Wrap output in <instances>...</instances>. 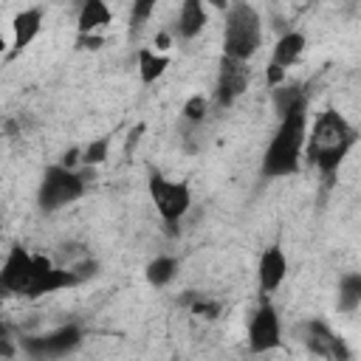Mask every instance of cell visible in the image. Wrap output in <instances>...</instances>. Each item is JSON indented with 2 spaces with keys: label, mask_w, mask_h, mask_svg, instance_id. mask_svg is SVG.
<instances>
[{
  "label": "cell",
  "mask_w": 361,
  "mask_h": 361,
  "mask_svg": "<svg viewBox=\"0 0 361 361\" xmlns=\"http://www.w3.org/2000/svg\"><path fill=\"white\" fill-rule=\"evenodd\" d=\"M206 25V0H183L175 31L180 39H195Z\"/></svg>",
  "instance_id": "14"
},
{
  "label": "cell",
  "mask_w": 361,
  "mask_h": 361,
  "mask_svg": "<svg viewBox=\"0 0 361 361\" xmlns=\"http://www.w3.org/2000/svg\"><path fill=\"white\" fill-rule=\"evenodd\" d=\"M279 341H282L279 313L268 302V296H262V305L257 307V313L248 322V350L251 353H268V350L279 347Z\"/></svg>",
  "instance_id": "6"
},
{
  "label": "cell",
  "mask_w": 361,
  "mask_h": 361,
  "mask_svg": "<svg viewBox=\"0 0 361 361\" xmlns=\"http://www.w3.org/2000/svg\"><path fill=\"white\" fill-rule=\"evenodd\" d=\"M361 305V274H344L338 279V310L341 313H355Z\"/></svg>",
  "instance_id": "19"
},
{
  "label": "cell",
  "mask_w": 361,
  "mask_h": 361,
  "mask_svg": "<svg viewBox=\"0 0 361 361\" xmlns=\"http://www.w3.org/2000/svg\"><path fill=\"white\" fill-rule=\"evenodd\" d=\"M107 149H110V138H107V135L90 141L87 147H82V164L90 166V169L99 166V164H104V161H107Z\"/></svg>",
  "instance_id": "22"
},
{
  "label": "cell",
  "mask_w": 361,
  "mask_h": 361,
  "mask_svg": "<svg viewBox=\"0 0 361 361\" xmlns=\"http://www.w3.org/2000/svg\"><path fill=\"white\" fill-rule=\"evenodd\" d=\"M82 279L71 268L54 265L45 254H34V276H31V285H28L25 296L37 299V296H45V293H54V290H62V288H73Z\"/></svg>",
  "instance_id": "7"
},
{
  "label": "cell",
  "mask_w": 361,
  "mask_h": 361,
  "mask_svg": "<svg viewBox=\"0 0 361 361\" xmlns=\"http://www.w3.org/2000/svg\"><path fill=\"white\" fill-rule=\"evenodd\" d=\"M307 135V107H296L279 118V127L262 155L265 178H285L299 169V158Z\"/></svg>",
  "instance_id": "2"
},
{
  "label": "cell",
  "mask_w": 361,
  "mask_h": 361,
  "mask_svg": "<svg viewBox=\"0 0 361 361\" xmlns=\"http://www.w3.org/2000/svg\"><path fill=\"white\" fill-rule=\"evenodd\" d=\"M34 276V254H28L23 245H11L8 257L0 265V285L6 288L8 296H25L28 285Z\"/></svg>",
  "instance_id": "9"
},
{
  "label": "cell",
  "mask_w": 361,
  "mask_h": 361,
  "mask_svg": "<svg viewBox=\"0 0 361 361\" xmlns=\"http://www.w3.org/2000/svg\"><path fill=\"white\" fill-rule=\"evenodd\" d=\"M305 344L310 353L322 355V358H338V361H347L350 358V350L344 347V341L324 324V322H307L305 324V333H302Z\"/></svg>",
  "instance_id": "11"
},
{
  "label": "cell",
  "mask_w": 361,
  "mask_h": 361,
  "mask_svg": "<svg viewBox=\"0 0 361 361\" xmlns=\"http://www.w3.org/2000/svg\"><path fill=\"white\" fill-rule=\"evenodd\" d=\"M288 276V257L279 245H271L262 251L259 265H257V279H259V293L271 296Z\"/></svg>",
  "instance_id": "12"
},
{
  "label": "cell",
  "mask_w": 361,
  "mask_h": 361,
  "mask_svg": "<svg viewBox=\"0 0 361 361\" xmlns=\"http://www.w3.org/2000/svg\"><path fill=\"white\" fill-rule=\"evenodd\" d=\"M110 20H113V11H110V6L104 0H82L79 17H76V28H79V34H96Z\"/></svg>",
  "instance_id": "15"
},
{
  "label": "cell",
  "mask_w": 361,
  "mask_h": 361,
  "mask_svg": "<svg viewBox=\"0 0 361 361\" xmlns=\"http://www.w3.org/2000/svg\"><path fill=\"white\" fill-rule=\"evenodd\" d=\"M178 274V259L175 257H155L149 265H147V282L152 288H164L175 279Z\"/></svg>",
  "instance_id": "20"
},
{
  "label": "cell",
  "mask_w": 361,
  "mask_h": 361,
  "mask_svg": "<svg viewBox=\"0 0 361 361\" xmlns=\"http://www.w3.org/2000/svg\"><path fill=\"white\" fill-rule=\"evenodd\" d=\"M166 65H169V56L166 54H158L152 48H138V76H141L144 85L158 82L164 76Z\"/></svg>",
  "instance_id": "18"
},
{
  "label": "cell",
  "mask_w": 361,
  "mask_h": 361,
  "mask_svg": "<svg viewBox=\"0 0 361 361\" xmlns=\"http://www.w3.org/2000/svg\"><path fill=\"white\" fill-rule=\"evenodd\" d=\"M82 341V330L76 324H62L45 336H34V338H25L23 347L28 355L34 358H45V355H65L71 350H76Z\"/></svg>",
  "instance_id": "10"
},
{
  "label": "cell",
  "mask_w": 361,
  "mask_h": 361,
  "mask_svg": "<svg viewBox=\"0 0 361 361\" xmlns=\"http://www.w3.org/2000/svg\"><path fill=\"white\" fill-rule=\"evenodd\" d=\"M155 45H158L161 51H166V48H169V34H166V31H161V34L155 37Z\"/></svg>",
  "instance_id": "27"
},
{
  "label": "cell",
  "mask_w": 361,
  "mask_h": 361,
  "mask_svg": "<svg viewBox=\"0 0 361 361\" xmlns=\"http://www.w3.org/2000/svg\"><path fill=\"white\" fill-rule=\"evenodd\" d=\"M158 0H133V8H130V31H141L144 23L152 17Z\"/></svg>",
  "instance_id": "24"
},
{
  "label": "cell",
  "mask_w": 361,
  "mask_h": 361,
  "mask_svg": "<svg viewBox=\"0 0 361 361\" xmlns=\"http://www.w3.org/2000/svg\"><path fill=\"white\" fill-rule=\"evenodd\" d=\"M209 3H212V6H217V8H223V11L228 8V3H226V0H209Z\"/></svg>",
  "instance_id": "28"
},
{
  "label": "cell",
  "mask_w": 361,
  "mask_h": 361,
  "mask_svg": "<svg viewBox=\"0 0 361 361\" xmlns=\"http://www.w3.org/2000/svg\"><path fill=\"white\" fill-rule=\"evenodd\" d=\"M271 102H274L276 116L282 118L285 113H290L296 107H307V93H305V87L299 82H293V85H285L282 82V85L271 87Z\"/></svg>",
  "instance_id": "17"
},
{
  "label": "cell",
  "mask_w": 361,
  "mask_h": 361,
  "mask_svg": "<svg viewBox=\"0 0 361 361\" xmlns=\"http://www.w3.org/2000/svg\"><path fill=\"white\" fill-rule=\"evenodd\" d=\"M248 79H251L248 62L223 56L220 59V71H217V85H214V102H217V107H231L245 93Z\"/></svg>",
  "instance_id": "8"
},
{
  "label": "cell",
  "mask_w": 361,
  "mask_h": 361,
  "mask_svg": "<svg viewBox=\"0 0 361 361\" xmlns=\"http://www.w3.org/2000/svg\"><path fill=\"white\" fill-rule=\"evenodd\" d=\"M147 189H149V197H152L158 214L164 217V223L169 226V231H175V226L180 223V217H183V214L189 212V206H192V192H189V186H186L183 180H169V178L152 172Z\"/></svg>",
  "instance_id": "5"
},
{
  "label": "cell",
  "mask_w": 361,
  "mask_h": 361,
  "mask_svg": "<svg viewBox=\"0 0 361 361\" xmlns=\"http://www.w3.org/2000/svg\"><path fill=\"white\" fill-rule=\"evenodd\" d=\"M183 305H186L195 316H203V319H217V313H220V302L206 299L203 293H195V290H189V293L183 296Z\"/></svg>",
  "instance_id": "21"
},
{
  "label": "cell",
  "mask_w": 361,
  "mask_h": 361,
  "mask_svg": "<svg viewBox=\"0 0 361 361\" xmlns=\"http://www.w3.org/2000/svg\"><path fill=\"white\" fill-rule=\"evenodd\" d=\"M3 51H6V39L0 37V54H3Z\"/></svg>",
  "instance_id": "29"
},
{
  "label": "cell",
  "mask_w": 361,
  "mask_h": 361,
  "mask_svg": "<svg viewBox=\"0 0 361 361\" xmlns=\"http://www.w3.org/2000/svg\"><path fill=\"white\" fill-rule=\"evenodd\" d=\"M183 118L189 121V124H200L203 118H206V113H209V99L203 96V93H192L186 102H183Z\"/></svg>",
  "instance_id": "23"
},
{
  "label": "cell",
  "mask_w": 361,
  "mask_h": 361,
  "mask_svg": "<svg viewBox=\"0 0 361 361\" xmlns=\"http://www.w3.org/2000/svg\"><path fill=\"white\" fill-rule=\"evenodd\" d=\"M79 45L90 48V51H99L104 45V37H99V34H79Z\"/></svg>",
  "instance_id": "26"
},
{
  "label": "cell",
  "mask_w": 361,
  "mask_h": 361,
  "mask_svg": "<svg viewBox=\"0 0 361 361\" xmlns=\"http://www.w3.org/2000/svg\"><path fill=\"white\" fill-rule=\"evenodd\" d=\"M87 189V172L85 169H71L62 164H54L42 172L39 189H37V203L42 212H59L71 203H76Z\"/></svg>",
  "instance_id": "4"
},
{
  "label": "cell",
  "mask_w": 361,
  "mask_h": 361,
  "mask_svg": "<svg viewBox=\"0 0 361 361\" xmlns=\"http://www.w3.org/2000/svg\"><path fill=\"white\" fill-rule=\"evenodd\" d=\"M42 31V8H23L14 14L11 20V56H17L20 51H25L37 34Z\"/></svg>",
  "instance_id": "13"
},
{
  "label": "cell",
  "mask_w": 361,
  "mask_h": 361,
  "mask_svg": "<svg viewBox=\"0 0 361 361\" xmlns=\"http://www.w3.org/2000/svg\"><path fill=\"white\" fill-rule=\"evenodd\" d=\"M305 48H307L305 34H299V31H288V34H282V37L276 39L274 54H271V62L279 65V68H288V65L299 62V56L305 54Z\"/></svg>",
  "instance_id": "16"
},
{
  "label": "cell",
  "mask_w": 361,
  "mask_h": 361,
  "mask_svg": "<svg viewBox=\"0 0 361 361\" xmlns=\"http://www.w3.org/2000/svg\"><path fill=\"white\" fill-rule=\"evenodd\" d=\"M353 144H355V127L338 110L319 113V118L313 121L310 133L305 135L307 161L327 180H333V175L338 172V166L347 158V152L353 149Z\"/></svg>",
  "instance_id": "1"
},
{
  "label": "cell",
  "mask_w": 361,
  "mask_h": 361,
  "mask_svg": "<svg viewBox=\"0 0 361 361\" xmlns=\"http://www.w3.org/2000/svg\"><path fill=\"white\" fill-rule=\"evenodd\" d=\"M262 45V20L248 0H237L226 8L223 28V56L248 62Z\"/></svg>",
  "instance_id": "3"
},
{
  "label": "cell",
  "mask_w": 361,
  "mask_h": 361,
  "mask_svg": "<svg viewBox=\"0 0 361 361\" xmlns=\"http://www.w3.org/2000/svg\"><path fill=\"white\" fill-rule=\"evenodd\" d=\"M265 82H268V87L282 85V82H285V68H279V65L268 62V68H265Z\"/></svg>",
  "instance_id": "25"
}]
</instances>
